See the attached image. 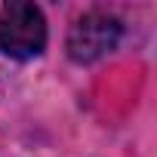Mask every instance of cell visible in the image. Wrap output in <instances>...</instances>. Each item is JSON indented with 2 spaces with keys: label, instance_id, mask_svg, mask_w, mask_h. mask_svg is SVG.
I'll list each match as a JSON object with an SVG mask.
<instances>
[{
  "label": "cell",
  "instance_id": "obj_1",
  "mask_svg": "<svg viewBox=\"0 0 157 157\" xmlns=\"http://www.w3.org/2000/svg\"><path fill=\"white\" fill-rule=\"evenodd\" d=\"M46 46V19L40 6L10 0L0 10V52L10 59H34Z\"/></svg>",
  "mask_w": 157,
  "mask_h": 157
},
{
  "label": "cell",
  "instance_id": "obj_2",
  "mask_svg": "<svg viewBox=\"0 0 157 157\" xmlns=\"http://www.w3.org/2000/svg\"><path fill=\"white\" fill-rule=\"evenodd\" d=\"M120 34H123V28H120V22L114 16L99 13V10L96 13H86V16H80L71 25L68 56L74 62H83V65L86 62H96V59H102V56H108V52L117 49Z\"/></svg>",
  "mask_w": 157,
  "mask_h": 157
}]
</instances>
